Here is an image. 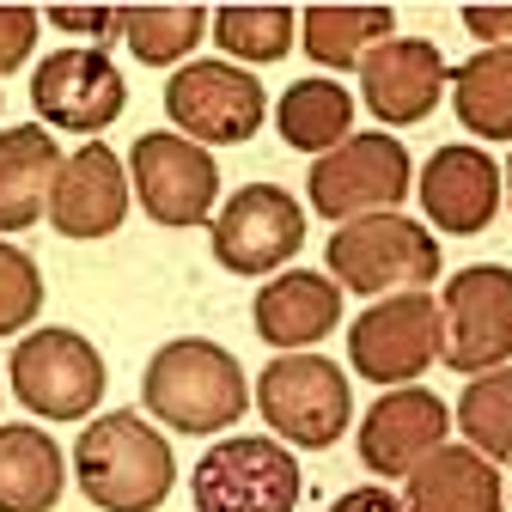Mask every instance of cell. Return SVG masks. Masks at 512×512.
Wrapping results in <instances>:
<instances>
[{
  "label": "cell",
  "mask_w": 512,
  "mask_h": 512,
  "mask_svg": "<svg viewBox=\"0 0 512 512\" xmlns=\"http://www.w3.org/2000/svg\"><path fill=\"white\" fill-rule=\"evenodd\" d=\"M250 317H256V336L269 348L305 354L311 342H324L342 324V287L330 275H317V269H287L256 293Z\"/></svg>",
  "instance_id": "cell-18"
},
{
  "label": "cell",
  "mask_w": 512,
  "mask_h": 512,
  "mask_svg": "<svg viewBox=\"0 0 512 512\" xmlns=\"http://www.w3.org/2000/svg\"><path fill=\"white\" fill-rule=\"evenodd\" d=\"M506 202H512V165H506Z\"/></svg>",
  "instance_id": "cell-33"
},
{
  "label": "cell",
  "mask_w": 512,
  "mask_h": 512,
  "mask_svg": "<svg viewBox=\"0 0 512 512\" xmlns=\"http://www.w3.org/2000/svg\"><path fill=\"white\" fill-rule=\"evenodd\" d=\"M141 403H147V415H159L177 433H220L244 415L250 384H244V366L220 342L177 336L147 360Z\"/></svg>",
  "instance_id": "cell-2"
},
{
  "label": "cell",
  "mask_w": 512,
  "mask_h": 512,
  "mask_svg": "<svg viewBox=\"0 0 512 512\" xmlns=\"http://www.w3.org/2000/svg\"><path fill=\"white\" fill-rule=\"evenodd\" d=\"M397 13L391 7H305L299 13V43L317 68H360V55L391 37Z\"/></svg>",
  "instance_id": "cell-23"
},
{
  "label": "cell",
  "mask_w": 512,
  "mask_h": 512,
  "mask_svg": "<svg viewBox=\"0 0 512 512\" xmlns=\"http://www.w3.org/2000/svg\"><path fill=\"white\" fill-rule=\"evenodd\" d=\"M348 360L372 384H409L439 360V305L427 293L372 299L348 330Z\"/></svg>",
  "instance_id": "cell-12"
},
{
  "label": "cell",
  "mask_w": 512,
  "mask_h": 512,
  "mask_svg": "<svg viewBox=\"0 0 512 512\" xmlns=\"http://www.w3.org/2000/svg\"><path fill=\"white\" fill-rule=\"evenodd\" d=\"M439 360L476 378L512 360V269L470 263L439 293Z\"/></svg>",
  "instance_id": "cell-6"
},
{
  "label": "cell",
  "mask_w": 512,
  "mask_h": 512,
  "mask_svg": "<svg viewBox=\"0 0 512 512\" xmlns=\"http://www.w3.org/2000/svg\"><path fill=\"white\" fill-rule=\"evenodd\" d=\"M7 372H13V397L43 421H80L104 403V354L80 330L61 324L31 330L13 348Z\"/></svg>",
  "instance_id": "cell-7"
},
{
  "label": "cell",
  "mask_w": 512,
  "mask_h": 512,
  "mask_svg": "<svg viewBox=\"0 0 512 512\" xmlns=\"http://www.w3.org/2000/svg\"><path fill=\"white\" fill-rule=\"evenodd\" d=\"M165 116L177 122L183 141L196 147H238L250 141L269 116V92L256 74L232 68V61H189L165 80Z\"/></svg>",
  "instance_id": "cell-8"
},
{
  "label": "cell",
  "mask_w": 512,
  "mask_h": 512,
  "mask_svg": "<svg viewBox=\"0 0 512 512\" xmlns=\"http://www.w3.org/2000/svg\"><path fill=\"white\" fill-rule=\"evenodd\" d=\"M61 488H68L61 445L31 421L0 427V512H55Z\"/></svg>",
  "instance_id": "cell-21"
},
{
  "label": "cell",
  "mask_w": 512,
  "mask_h": 512,
  "mask_svg": "<svg viewBox=\"0 0 512 512\" xmlns=\"http://www.w3.org/2000/svg\"><path fill=\"white\" fill-rule=\"evenodd\" d=\"M43 19H49V25H61V31H74V37H92V43H110V37H122V19H116V7H49Z\"/></svg>",
  "instance_id": "cell-30"
},
{
  "label": "cell",
  "mask_w": 512,
  "mask_h": 512,
  "mask_svg": "<svg viewBox=\"0 0 512 512\" xmlns=\"http://www.w3.org/2000/svg\"><path fill=\"white\" fill-rule=\"evenodd\" d=\"M208 244L226 275H275L305 244V208L281 183H244L208 220Z\"/></svg>",
  "instance_id": "cell-10"
},
{
  "label": "cell",
  "mask_w": 512,
  "mask_h": 512,
  "mask_svg": "<svg viewBox=\"0 0 512 512\" xmlns=\"http://www.w3.org/2000/svg\"><path fill=\"white\" fill-rule=\"evenodd\" d=\"M299 464L287 445L263 439V433H232L214 452H202L189 494L196 512H293L299 506Z\"/></svg>",
  "instance_id": "cell-9"
},
{
  "label": "cell",
  "mask_w": 512,
  "mask_h": 512,
  "mask_svg": "<svg viewBox=\"0 0 512 512\" xmlns=\"http://www.w3.org/2000/svg\"><path fill=\"white\" fill-rule=\"evenodd\" d=\"M330 512H403V500H397V494H384V488H348Z\"/></svg>",
  "instance_id": "cell-32"
},
{
  "label": "cell",
  "mask_w": 512,
  "mask_h": 512,
  "mask_svg": "<svg viewBox=\"0 0 512 512\" xmlns=\"http://www.w3.org/2000/svg\"><path fill=\"white\" fill-rule=\"evenodd\" d=\"M275 128H281L287 147L324 159L330 147H342V141L354 135V98H348V86H336V80H299V86L281 92Z\"/></svg>",
  "instance_id": "cell-22"
},
{
  "label": "cell",
  "mask_w": 512,
  "mask_h": 512,
  "mask_svg": "<svg viewBox=\"0 0 512 512\" xmlns=\"http://www.w3.org/2000/svg\"><path fill=\"white\" fill-rule=\"evenodd\" d=\"M74 470H80V494L104 512H159L177 482L165 433L147 415H128V409L92 415L80 427Z\"/></svg>",
  "instance_id": "cell-1"
},
{
  "label": "cell",
  "mask_w": 512,
  "mask_h": 512,
  "mask_svg": "<svg viewBox=\"0 0 512 512\" xmlns=\"http://www.w3.org/2000/svg\"><path fill=\"white\" fill-rule=\"evenodd\" d=\"M445 55L427 37H384L378 49L360 55V98L372 110V122H421L433 116L439 92H445Z\"/></svg>",
  "instance_id": "cell-14"
},
{
  "label": "cell",
  "mask_w": 512,
  "mask_h": 512,
  "mask_svg": "<svg viewBox=\"0 0 512 512\" xmlns=\"http://www.w3.org/2000/svg\"><path fill=\"white\" fill-rule=\"evenodd\" d=\"M128 104V80L110 68L104 49H55L31 74V110L68 135H104Z\"/></svg>",
  "instance_id": "cell-13"
},
{
  "label": "cell",
  "mask_w": 512,
  "mask_h": 512,
  "mask_svg": "<svg viewBox=\"0 0 512 512\" xmlns=\"http://www.w3.org/2000/svg\"><path fill=\"white\" fill-rule=\"evenodd\" d=\"M61 171V147L49 128L19 122L0 128V232H31L49 214V189Z\"/></svg>",
  "instance_id": "cell-20"
},
{
  "label": "cell",
  "mask_w": 512,
  "mask_h": 512,
  "mask_svg": "<svg viewBox=\"0 0 512 512\" xmlns=\"http://www.w3.org/2000/svg\"><path fill=\"white\" fill-rule=\"evenodd\" d=\"M458 427H464V439H470V452H482V458H512V366L476 372V378L464 384Z\"/></svg>",
  "instance_id": "cell-26"
},
{
  "label": "cell",
  "mask_w": 512,
  "mask_h": 512,
  "mask_svg": "<svg viewBox=\"0 0 512 512\" xmlns=\"http://www.w3.org/2000/svg\"><path fill=\"white\" fill-rule=\"evenodd\" d=\"M256 409H263V421L287 445L330 452V445L348 433L354 391H348V372L330 366L324 354H281L275 366H263V378H256Z\"/></svg>",
  "instance_id": "cell-4"
},
{
  "label": "cell",
  "mask_w": 512,
  "mask_h": 512,
  "mask_svg": "<svg viewBox=\"0 0 512 512\" xmlns=\"http://www.w3.org/2000/svg\"><path fill=\"white\" fill-rule=\"evenodd\" d=\"M494 208H500V165L488 153L452 141L421 165V214L439 232H458V238L488 232Z\"/></svg>",
  "instance_id": "cell-17"
},
{
  "label": "cell",
  "mask_w": 512,
  "mask_h": 512,
  "mask_svg": "<svg viewBox=\"0 0 512 512\" xmlns=\"http://www.w3.org/2000/svg\"><path fill=\"white\" fill-rule=\"evenodd\" d=\"M49 220L61 238H110L128 220V171L104 141L61 159L49 189Z\"/></svg>",
  "instance_id": "cell-16"
},
{
  "label": "cell",
  "mask_w": 512,
  "mask_h": 512,
  "mask_svg": "<svg viewBox=\"0 0 512 512\" xmlns=\"http://www.w3.org/2000/svg\"><path fill=\"white\" fill-rule=\"evenodd\" d=\"M403 482V512H500V470L470 445H439Z\"/></svg>",
  "instance_id": "cell-19"
},
{
  "label": "cell",
  "mask_w": 512,
  "mask_h": 512,
  "mask_svg": "<svg viewBox=\"0 0 512 512\" xmlns=\"http://www.w3.org/2000/svg\"><path fill=\"white\" fill-rule=\"evenodd\" d=\"M464 31L488 49H512V7H464Z\"/></svg>",
  "instance_id": "cell-31"
},
{
  "label": "cell",
  "mask_w": 512,
  "mask_h": 512,
  "mask_svg": "<svg viewBox=\"0 0 512 512\" xmlns=\"http://www.w3.org/2000/svg\"><path fill=\"white\" fill-rule=\"evenodd\" d=\"M128 177H135V196L141 208L159 220V226H202L214 220V202H220V171L208 159V147L183 141L177 128H153L128 147Z\"/></svg>",
  "instance_id": "cell-11"
},
{
  "label": "cell",
  "mask_w": 512,
  "mask_h": 512,
  "mask_svg": "<svg viewBox=\"0 0 512 512\" xmlns=\"http://www.w3.org/2000/svg\"><path fill=\"white\" fill-rule=\"evenodd\" d=\"M43 19L31 7H0V74H13L31 61V43H37Z\"/></svg>",
  "instance_id": "cell-29"
},
{
  "label": "cell",
  "mask_w": 512,
  "mask_h": 512,
  "mask_svg": "<svg viewBox=\"0 0 512 512\" xmlns=\"http://www.w3.org/2000/svg\"><path fill=\"white\" fill-rule=\"evenodd\" d=\"M37 311H43V275H37V263L19 244L0 238V336H19Z\"/></svg>",
  "instance_id": "cell-28"
},
{
  "label": "cell",
  "mask_w": 512,
  "mask_h": 512,
  "mask_svg": "<svg viewBox=\"0 0 512 512\" xmlns=\"http://www.w3.org/2000/svg\"><path fill=\"white\" fill-rule=\"evenodd\" d=\"M116 19H122V43L147 68H177L208 31L202 7H116Z\"/></svg>",
  "instance_id": "cell-25"
},
{
  "label": "cell",
  "mask_w": 512,
  "mask_h": 512,
  "mask_svg": "<svg viewBox=\"0 0 512 512\" xmlns=\"http://www.w3.org/2000/svg\"><path fill=\"white\" fill-rule=\"evenodd\" d=\"M409 147L397 135H348L305 171L311 208L324 220H366V214H397V202L415 189Z\"/></svg>",
  "instance_id": "cell-5"
},
{
  "label": "cell",
  "mask_w": 512,
  "mask_h": 512,
  "mask_svg": "<svg viewBox=\"0 0 512 512\" xmlns=\"http://www.w3.org/2000/svg\"><path fill=\"white\" fill-rule=\"evenodd\" d=\"M324 263L336 269V287L360 299H391V293H427V281L445 269L439 244L409 214H366L336 226Z\"/></svg>",
  "instance_id": "cell-3"
},
{
  "label": "cell",
  "mask_w": 512,
  "mask_h": 512,
  "mask_svg": "<svg viewBox=\"0 0 512 512\" xmlns=\"http://www.w3.org/2000/svg\"><path fill=\"white\" fill-rule=\"evenodd\" d=\"M293 25H299V13H287V7H220L208 19L214 43L232 55V68L238 61H281L293 49Z\"/></svg>",
  "instance_id": "cell-27"
},
{
  "label": "cell",
  "mask_w": 512,
  "mask_h": 512,
  "mask_svg": "<svg viewBox=\"0 0 512 512\" xmlns=\"http://www.w3.org/2000/svg\"><path fill=\"white\" fill-rule=\"evenodd\" d=\"M452 409L421 384H397L372 403V415L360 421V458L372 464V476H409L427 452L445 445Z\"/></svg>",
  "instance_id": "cell-15"
},
{
  "label": "cell",
  "mask_w": 512,
  "mask_h": 512,
  "mask_svg": "<svg viewBox=\"0 0 512 512\" xmlns=\"http://www.w3.org/2000/svg\"><path fill=\"white\" fill-rule=\"evenodd\" d=\"M445 80H452V104L470 135L512 141V49H482Z\"/></svg>",
  "instance_id": "cell-24"
}]
</instances>
